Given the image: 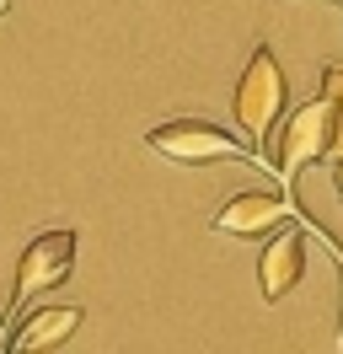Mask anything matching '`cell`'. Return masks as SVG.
<instances>
[{"label":"cell","instance_id":"cell-3","mask_svg":"<svg viewBox=\"0 0 343 354\" xmlns=\"http://www.w3.org/2000/svg\"><path fill=\"white\" fill-rule=\"evenodd\" d=\"M145 145L156 156H172L177 167H198V161H257L263 167V156L252 145H241L231 134L210 124V118H172V124H156L145 134Z\"/></svg>","mask_w":343,"mask_h":354},{"label":"cell","instance_id":"cell-8","mask_svg":"<svg viewBox=\"0 0 343 354\" xmlns=\"http://www.w3.org/2000/svg\"><path fill=\"white\" fill-rule=\"evenodd\" d=\"M322 97H333L343 108V65H322Z\"/></svg>","mask_w":343,"mask_h":354},{"label":"cell","instance_id":"cell-9","mask_svg":"<svg viewBox=\"0 0 343 354\" xmlns=\"http://www.w3.org/2000/svg\"><path fill=\"white\" fill-rule=\"evenodd\" d=\"M333 188H338V199H343V145L333 151Z\"/></svg>","mask_w":343,"mask_h":354},{"label":"cell","instance_id":"cell-10","mask_svg":"<svg viewBox=\"0 0 343 354\" xmlns=\"http://www.w3.org/2000/svg\"><path fill=\"white\" fill-rule=\"evenodd\" d=\"M0 328H6V311H0Z\"/></svg>","mask_w":343,"mask_h":354},{"label":"cell","instance_id":"cell-5","mask_svg":"<svg viewBox=\"0 0 343 354\" xmlns=\"http://www.w3.org/2000/svg\"><path fill=\"white\" fill-rule=\"evenodd\" d=\"M290 215H300L295 199L252 188V194H236V199H225V209H214V221H210V225L220 231V236H263V231L284 225Z\"/></svg>","mask_w":343,"mask_h":354},{"label":"cell","instance_id":"cell-6","mask_svg":"<svg viewBox=\"0 0 343 354\" xmlns=\"http://www.w3.org/2000/svg\"><path fill=\"white\" fill-rule=\"evenodd\" d=\"M306 231H311V225H306ZM306 231H300V225L279 231L274 242L263 247V258H257V290H263L268 306L284 301V295L300 285V274H306Z\"/></svg>","mask_w":343,"mask_h":354},{"label":"cell","instance_id":"cell-2","mask_svg":"<svg viewBox=\"0 0 343 354\" xmlns=\"http://www.w3.org/2000/svg\"><path fill=\"white\" fill-rule=\"evenodd\" d=\"M338 129H343V108L333 97H317L295 108L284 124H279V140H274V172L284 177V188H295L306 167H317L322 156L338 151Z\"/></svg>","mask_w":343,"mask_h":354},{"label":"cell","instance_id":"cell-1","mask_svg":"<svg viewBox=\"0 0 343 354\" xmlns=\"http://www.w3.org/2000/svg\"><path fill=\"white\" fill-rule=\"evenodd\" d=\"M284 102H290V81L279 70L274 48L257 44L247 70H241V81H236V97H231L236 124H241V134H247V145L257 156L274 151V129H279V118H284Z\"/></svg>","mask_w":343,"mask_h":354},{"label":"cell","instance_id":"cell-7","mask_svg":"<svg viewBox=\"0 0 343 354\" xmlns=\"http://www.w3.org/2000/svg\"><path fill=\"white\" fill-rule=\"evenodd\" d=\"M75 328H81V306H38L17 322L6 354H54L59 344L75 338Z\"/></svg>","mask_w":343,"mask_h":354},{"label":"cell","instance_id":"cell-4","mask_svg":"<svg viewBox=\"0 0 343 354\" xmlns=\"http://www.w3.org/2000/svg\"><path fill=\"white\" fill-rule=\"evenodd\" d=\"M70 268H75V231H43V236H33L17 258V290H11L6 322H11V317H27V306H33L38 295L59 290L64 279H70Z\"/></svg>","mask_w":343,"mask_h":354}]
</instances>
